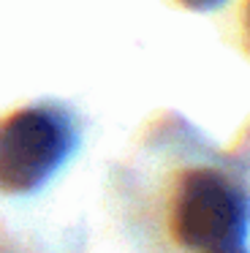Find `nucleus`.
Returning a JSON list of instances; mask_svg holds the SVG:
<instances>
[{
	"label": "nucleus",
	"mask_w": 250,
	"mask_h": 253,
	"mask_svg": "<svg viewBox=\"0 0 250 253\" xmlns=\"http://www.w3.org/2000/svg\"><path fill=\"white\" fill-rule=\"evenodd\" d=\"M250 226V199L226 174L193 169L174 199L171 229L182 245L201 253L239 248Z\"/></svg>",
	"instance_id": "obj_1"
},
{
	"label": "nucleus",
	"mask_w": 250,
	"mask_h": 253,
	"mask_svg": "<svg viewBox=\"0 0 250 253\" xmlns=\"http://www.w3.org/2000/svg\"><path fill=\"white\" fill-rule=\"evenodd\" d=\"M76 133L60 109L27 106L0 117V193L41 188L71 155Z\"/></svg>",
	"instance_id": "obj_2"
},
{
	"label": "nucleus",
	"mask_w": 250,
	"mask_h": 253,
	"mask_svg": "<svg viewBox=\"0 0 250 253\" xmlns=\"http://www.w3.org/2000/svg\"><path fill=\"white\" fill-rule=\"evenodd\" d=\"M177 3H182L190 11H212V8H220L226 0H177Z\"/></svg>",
	"instance_id": "obj_3"
},
{
	"label": "nucleus",
	"mask_w": 250,
	"mask_h": 253,
	"mask_svg": "<svg viewBox=\"0 0 250 253\" xmlns=\"http://www.w3.org/2000/svg\"><path fill=\"white\" fill-rule=\"evenodd\" d=\"M245 30H248V39H250V0L245 3Z\"/></svg>",
	"instance_id": "obj_4"
},
{
	"label": "nucleus",
	"mask_w": 250,
	"mask_h": 253,
	"mask_svg": "<svg viewBox=\"0 0 250 253\" xmlns=\"http://www.w3.org/2000/svg\"><path fill=\"white\" fill-rule=\"evenodd\" d=\"M215 253H248V251H245V248L239 245V248H228V251H215Z\"/></svg>",
	"instance_id": "obj_5"
}]
</instances>
